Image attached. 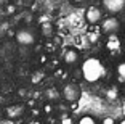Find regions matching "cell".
<instances>
[{
  "label": "cell",
  "instance_id": "obj_2",
  "mask_svg": "<svg viewBox=\"0 0 125 124\" xmlns=\"http://www.w3.org/2000/svg\"><path fill=\"white\" fill-rule=\"evenodd\" d=\"M80 95H82V89L77 82H66L61 89V97L66 100L67 103L79 102Z\"/></svg>",
  "mask_w": 125,
  "mask_h": 124
},
{
  "label": "cell",
  "instance_id": "obj_9",
  "mask_svg": "<svg viewBox=\"0 0 125 124\" xmlns=\"http://www.w3.org/2000/svg\"><path fill=\"white\" fill-rule=\"evenodd\" d=\"M22 110H24V106L22 105H11V106H8L5 111H7V116L8 118H19L22 114Z\"/></svg>",
  "mask_w": 125,
  "mask_h": 124
},
{
  "label": "cell",
  "instance_id": "obj_8",
  "mask_svg": "<svg viewBox=\"0 0 125 124\" xmlns=\"http://www.w3.org/2000/svg\"><path fill=\"white\" fill-rule=\"evenodd\" d=\"M79 60H80V55H79V50L77 48H67L64 53H62V63L66 66H75V65H79Z\"/></svg>",
  "mask_w": 125,
  "mask_h": 124
},
{
  "label": "cell",
  "instance_id": "obj_20",
  "mask_svg": "<svg viewBox=\"0 0 125 124\" xmlns=\"http://www.w3.org/2000/svg\"><path fill=\"white\" fill-rule=\"evenodd\" d=\"M43 111H45V114H50V113L53 111V106L50 105V103H47V105L43 106Z\"/></svg>",
  "mask_w": 125,
  "mask_h": 124
},
{
  "label": "cell",
  "instance_id": "obj_5",
  "mask_svg": "<svg viewBox=\"0 0 125 124\" xmlns=\"http://www.w3.org/2000/svg\"><path fill=\"white\" fill-rule=\"evenodd\" d=\"M103 18H104V11H103V8L98 7V5H90V7L87 8V11H85V19L92 26L99 24V23L103 21Z\"/></svg>",
  "mask_w": 125,
  "mask_h": 124
},
{
  "label": "cell",
  "instance_id": "obj_7",
  "mask_svg": "<svg viewBox=\"0 0 125 124\" xmlns=\"http://www.w3.org/2000/svg\"><path fill=\"white\" fill-rule=\"evenodd\" d=\"M16 40H18V44L21 45H32L34 42H35V34L32 32L31 29H27V28H22V29H19L18 32L15 34Z\"/></svg>",
  "mask_w": 125,
  "mask_h": 124
},
{
  "label": "cell",
  "instance_id": "obj_6",
  "mask_svg": "<svg viewBox=\"0 0 125 124\" xmlns=\"http://www.w3.org/2000/svg\"><path fill=\"white\" fill-rule=\"evenodd\" d=\"M101 8H104L109 16H115L125 10V0H101Z\"/></svg>",
  "mask_w": 125,
  "mask_h": 124
},
{
  "label": "cell",
  "instance_id": "obj_28",
  "mask_svg": "<svg viewBox=\"0 0 125 124\" xmlns=\"http://www.w3.org/2000/svg\"><path fill=\"white\" fill-rule=\"evenodd\" d=\"M124 29H125V28H124Z\"/></svg>",
  "mask_w": 125,
  "mask_h": 124
},
{
  "label": "cell",
  "instance_id": "obj_23",
  "mask_svg": "<svg viewBox=\"0 0 125 124\" xmlns=\"http://www.w3.org/2000/svg\"><path fill=\"white\" fill-rule=\"evenodd\" d=\"M40 63H47V55H42L40 56Z\"/></svg>",
  "mask_w": 125,
  "mask_h": 124
},
{
  "label": "cell",
  "instance_id": "obj_14",
  "mask_svg": "<svg viewBox=\"0 0 125 124\" xmlns=\"http://www.w3.org/2000/svg\"><path fill=\"white\" fill-rule=\"evenodd\" d=\"M124 76H125V61H120L117 65V77L120 82H122V77Z\"/></svg>",
  "mask_w": 125,
  "mask_h": 124
},
{
  "label": "cell",
  "instance_id": "obj_21",
  "mask_svg": "<svg viewBox=\"0 0 125 124\" xmlns=\"http://www.w3.org/2000/svg\"><path fill=\"white\" fill-rule=\"evenodd\" d=\"M31 113H32V116H34V118H37V116H40V110H37V108H34L32 111H31Z\"/></svg>",
  "mask_w": 125,
  "mask_h": 124
},
{
  "label": "cell",
  "instance_id": "obj_25",
  "mask_svg": "<svg viewBox=\"0 0 125 124\" xmlns=\"http://www.w3.org/2000/svg\"><path fill=\"white\" fill-rule=\"evenodd\" d=\"M74 3H82V2H85V0H72Z\"/></svg>",
  "mask_w": 125,
  "mask_h": 124
},
{
  "label": "cell",
  "instance_id": "obj_15",
  "mask_svg": "<svg viewBox=\"0 0 125 124\" xmlns=\"http://www.w3.org/2000/svg\"><path fill=\"white\" fill-rule=\"evenodd\" d=\"M45 95L48 97V100H58V90L56 89H48L47 92H45Z\"/></svg>",
  "mask_w": 125,
  "mask_h": 124
},
{
  "label": "cell",
  "instance_id": "obj_19",
  "mask_svg": "<svg viewBox=\"0 0 125 124\" xmlns=\"http://www.w3.org/2000/svg\"><path fill=\"white\" fill-rule=\"evenodd\" d=\"M56 77H66V71L62 69V68H58L56 69Z\"/></svg>",
  "mask_w": 125,
  "mask_h": 124
},
{
  "label": "cell",
  "instance_id": "obj_13",
  "mask_svg": "<svg viewBox=\"0 0 125 124\" xmlns=\"http://www.w3.org/2000/svg\"><path fill=\"white\" fill-rule=\"evenodd\" d=\"M99 36H101V31H99V29H96V31H95V29H92L88 34H87V37H88V40L92 42V44H95L96 40L99 39Z\"/></svg>",
  "mask_w": 125,
  "mask_h": 124
},
{
  "label": "cell",
  "instance_id": "obj_12",
  "mask_svg": "<svg viewBox=\"0 0 125 124\" xmlns=\"http://www.w3.org/2000/svg\"><path fill=\"white\" fill-rule=\"evenodd\" d=\"M42 34H43L45 37H52L53 36V24H52V23L45 21V24L42 26Z\"/></svg>",
  "mask_w": 125,
  "mask_h": 124
},
{
  "label": "cell",
  "instance_id": "obj_3",
  "mask_svg": "<svg viewBox=\"0 0 125 124\" xmlns=\"http://www.w3.org/2000/svg\"><path fill=\"white\" fill-rule=\"evenodd\" d=\"M122 24L120 21H119L115 16H107L106 19H103L101 21V26H99V31H101V34H104V36H114V34H119V31H120Z\"/></svg>",
  "mask_w": 125,
  "mask_h": 124
},
{
  "label": "cell",
  "instance_id": "obj_17",
  "mask_svg": "<svg viewBox=\"0 0 125 124\" xmlns=\"http://www.w3.org/2000/svg\"><path fill=\"white\" fill-rule=\"evenodd\" d=\"M61 124H75V123H74V119L71 116H62L61 118Z\"/></svg>",
  "mask_w": 125,
  "mask_h": 124
},
{
  "label": "cell",
  "instance_id": "obj_18",
  "mask_svg": "<svg viewBox=\"0 0 125 124\" xmlns=\"http://www.w3.org/2000/svg\"><path fill=\"white\" fill-rule=\"evenodd\" d=\"M5 11H7V15H13V13L16 11V7L13 3H10V5H7V10Z\"/></svg>",
  "mask_w": 125,
  "mask_h": 124
},
{
  "label": "cell",
  "instance_id": "obj_26",
  "mask_svg": "<svg viewBox=\"0 0 125 124\" xmlns=\"http://www.w3.org/2000/svg\"><path fill=\"white\" fill-rule=\"evenodd\" d=\"M117 124H125V119H120V121H119Z\"/></svg>",
  "mask_w": 125,
  "mask_h": 124
},
{
  "label": "cell",
  "instance_id": "obj_27",
  "mask_svg": "<svg viewBox=\"0 0 125 124\" xmlns=\"http://www.w3.org/2000/svg\"><path fill=\"white\" fill-rule=\"evenodd\" d=\"M122 82H124V84H125V76H124V77H122Z\"/></svg>",
  "mask_w": 125,
  "mask_h": 124
},
{
  "label": "cell",
  "instance_id": "obj_4",
  "mask_svg": "<svg viewBox=\"0 0 125 124\" xmlns=\"http://www.w3.org/2000/svg\"><path fill=\"white\" fill-rule=\"evenodd\" d=\"M104 48L106 52L111 55V56H119L124 50L122 47V40L119 37V34H114V36H107L106 37V42H104Z\"/></svg>",
  "mask_w": 125,
  "mask_h": 124
},
{
  "label": "cell",
  "instance_id": "obj_24",
  "mask_svg": "<svg viewBox=\"0 0 125 124\" xmlns=\"http://www.w3.org/2000/svg\"><path fill=\"white\" fill-rule=\"evenodd\" d=\"M29 124H42V123H40V121H39V119H32V121H31Z\"/></svg>",
  "mask_w": 125,
  "mask_h": 124
},
{
  "label": "cell",
  "instance_id": "obj_11",
  "mask_svg": "<svg viewBox=\"0 0 125 124\" xmlns=\"http://www.w3.org/2000/svg\"><path fill=\"white\" fill-rule=\"evenodd\" d=\"M106 97H107V100H111V102H114V100H117L119 98V90H117V87H109L107 89V92H106Z\"/></svg>",
  "mask_w": 125,
  "mask_h": 124
},
{
  "label": "cell",
  "instance_id": "obj_1",
  "mask_svg": "<svg viewBox=\"0 0 125 124\" xmlns=\"http://www.w3.org/2000/svg\"><path fill=\"white\" fill-rule=\"evenodd\" d=\"M80 73L85 82L88 84H95L98 81H101V77L104 76V66L101 63V60L96 56H88L80 66Z\"/></svg>",
  "mask_w": 125,
  "mask_h": 124
},
{
  "label": "cell",
  "instance_id": "obj_22",
  "mask_svg": "<svg viewBox=\"0 0 125 124\" xmlns=\"http://www.w3.org/2000/svg\"><path fill=\"white\" fill-rule=\"evenodd\" d=\"M69 105H71V110H77V102H74V103H69Z\"/></svg>",
  "mask_w": 125,
  "mask_h": 124
},
{
  "label": "cell",
  "instance_id": "obj_10",
  "mask_svg": "<svg viewBox=\"0 0 125 124\" xmlns=\"http://www.w3.org/2000/svg\"><path fill=\"white\" fill-rule=\"evenodd\" d=\"M75 124H98V123H96V119L92 114H83V116L79 118V121Z\"/></svg>",
  "mask_w": 125,
  "mask_h": 124
},
{
  "label": "cell",
  "instance_id": "obj_16",
  "mask_svg": "<svg viewBox=\"0 0 125 124\" xmlns=\"http://www.w3.org/2000/svg\"><path fill=\"white\" fill-rule=\"evenodd\" d=\"M101 124H117V121H115L114 118H111V116H106V118H103Z\"/></svg>",
  "mask_w": 125,
  "mask_h": 124
}]
</instances>
